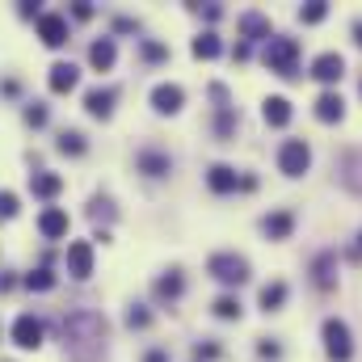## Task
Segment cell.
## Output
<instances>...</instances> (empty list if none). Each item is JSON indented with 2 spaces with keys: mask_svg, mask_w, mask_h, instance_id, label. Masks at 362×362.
Returning <instances> with one entry per match:
<instances>
[{
  "mask_svg": "<svg viewBox=\"0 0 362 362\" xmlns=\"http://www.w3.org/2000/svg\"><path fill=\"white\" fill-rule=\"evenodd\" d=\"M64 350L72 362H97L105 350V316H97L89 308L64 316Z\"/></svg>",
  "mask_w": 362,
  "mask_h": 362,
  "instance_id": "obj_1",
  "label": "cell"
},
{
  "mask_svg": "<svg viewBox=\"0 0 362 362\" xmlns=\"http://www.w3.org/2000/svg\"><path fill=\"white\" fill-rule=\"evenodd\" d=\"M295 64H299V42L274 34L270 42H266V68L278 72V76H295Z\"/></svg>",
  "mask_w": 362,
  "mask_h": 362,
  "instance_id": "obj_2",
  "label": "cell"
},
{
  "mask_svg": "<svg viewBox=\"0 0 362 362\" xmlns=\"http://www.w3.org/2000/svg\"><path fill=\"white\" fill-rule=\"evenodd\" d=\"M320 337H325V354H329L333 362H350L354 358V341H350V325H346V320L329 316L325 329H320Z\"/></svg>",
  "mask_w": 362,
  "mask_h": 362,
  "instance_id": "obj_3",
  "label": "cell"
},
{
  "mask_svg": "<svg viewBox=\"0 0 362 362\" xmlns=\"http://www.w3.org/2000/svg\"><path fill=\"white\" fill-rule=\"evenodd\" d=\"M206 270H211V278H219L223 286H240V282H249V262H245L240 253H215V257L206 262Z\"/></svg>",
  "mask_w": 362,
  "mask_h": 362,
  "instance_id": "obj_4",
  "label": "cell"
},
{
  "mask_svg": "<svg viewBox=\"0 0 362 362\" xmlns=\"http://www.w3.org/2000/svg\"><path fill=\"white\" fill-rule=\"evenodd\" d=\"M308 165H312V148H308L303 139H286V144L278 148V169H282L286 177H303Z\"/></svg>",
  "mask_w": 362,
  "mask_h": 362,
  "instance_id": "obj_5",
  "label": "cell"
},
{
  "mask_svg": "<svg viewBox=\"0 0 362 362\" xmlns=\"http://www.w3.org/2000/svg\"><path fill=\"white\" fill-rule=\"evenodd\" d=\"M312 76H316L320 85H337V81L346 76V59H341L337 51H325V55L312 59Z\"/></svg>",
  "mask_w": 362,
  "mask_h": 362,
  "instance_id": "obj_6",
  "label": "cell"
},
{
  "mask_svg": "<svg viewBox=\"0 0 362 362\" xmlns=\"http://www.w3.org/2000/svg\"><path fill=\"white\" fill-rule=\"evenodd\" d=\"M13 341H17L21 350H38V346H42V320L30 316V312L17 316V320H13Z\"/></svg>",
  "mask_w": 362,
  "mask_h": 362,
  "instance_id": "obj_7",
  "label": "cell"
},
{
  "mask_svg": "<svg viewBox=\"0 0 362 362\" xmlns=\"http://www.w3.org/2000/svg\"><path fill=\"white\" fill-rule=\"evenodd\" d=\"M38 38H42L47 47H64V42H68V17L42 13V17H38Z\"/></svg>",
  "mask_w": 362,
  "mask_h": 362,
  "instance_id": "obj_8",
  "label": "cell"
},
{
  "mask_svg": "<svg viewBox=\"0 0 362 362\" xmlns=\"http://www.w3.org/2000/svg\"><path fill=\"white\" fill-rule=\"evenodd\" d=\"M181 105H185V89H181V85H169V81H165V85L152 89V110H156V114H177Z\"/></svg>",
  "mask_w": 362,
  "mask_h": 362,
  "instance_id": "obj_9",
  "label": "cell"
},
{
  "mask_svg": "<svg viewBox=\"0 0 362 362\" xmlns=\"http://www.w3.org/2000/svg\"><path fill=\"white\" fill-rule=\"evenodd\" d=\"M68 274L72 278H89L93 274V245L89 240H72L68 245Z\"/></svg>",
  "mask_w": 362,
  "mask_h": 362,
  "instance_id": "obj_10",
  "label": "cell"
},
{
  "mask_svg": "<svg viewBox=\"0 0 362 362\" xmlns=\"http://www.w3.org/2000/svg\"><path fill=\"white\" fill-rule=\"evenodd\" d=\"M68 211H59V206H47L42 215H38V232L47 236V240H59V236H68Z\"/></svg>",
  "mask_w": 362,
  "mask_h": 362,
  "instance_id": "obj_11",
  "label": "cell"
},
{
  "mask_svg": "<svg viewBox=\"0 0 362 362\" xmlns=\"http://www.w3.org/2000/svg\"><path fill=\"white\" fill-rule=\"evenodd\" d=\"M240 34L245 38H253V42H270V17L266 13H257V8H249V13H240Z\"/></svg>",
  "mask_w": 362,
  "mask_h": 362,
  "instance_id": "obj_12",
  "label": "cell"
},
{
  "mask_svg": "<svg viewBox=\"0 0 362 362\" xmlns=\"http://www.w3.org/2000/svg\"><path fill=\"white\" fill-rule=\"evenodd\" d=\"M47 85H51V93H72L81 85V68L76 64H55L51 76H47Z\"/></svg>",
  "mask_w": 362,
  "mask_h": 362,
  "instance_id": "obj_13",
  "label": "cell"
},
{
  "mask_svg": "<svg viewBox=\"0 0 362 362\" xmlns=\"http://www.w3.org/2000/svg\"><path fill=\"white\" fill-rule=\"evenodd\" d=\"M262 232H266L270 240H286V236L295 232V215H291V211H274V215L262 219Z\"/></svg>",
  "mask_w": 362,
  "mask_h": 362,
  "instance_id": "obj_14",
  "label": "cell"
},
{
  "mask_svg": "<svg viewBox=\"0 0 362 362\" xmlns=\"http://www.w3.org/2000/svg\"><path fill=\"white\" fill-rule=\"evenodd\" d=\"M341 114H346V101H341V93H320L316 97V118L320 122H341Z\"/></svg>",
  "mask_w": 362,
  "mask_h": 362,
  "instance_id": "obj_15",
  "label": "cell"
},
{
  "mask_svg": "<svg viewBox=\"0 0 362 362\" xmlns=\"http://www.w3.org/2000/svg\"><path fill=\"white\" fill-rule=\"evenodd\" d=\"M206 185H211L215 194H232V189L240 185V177H236L232 165H211V169H206Z\"/></svg>",
  "mask_w": 362,
  "mask_h": 362,
  "instance_id": "obj_16",
  "label": "cell"
},
{
  "mask_svg": "<svg viewBox=\"0 0 362 362\" xmlns=\"http://www.w3.org/2000/svg\"><path fill=\"white\" fill-rule=\"evenodd\" d=\"M114 97H118L114 89H89L85 93V110L93 118H110L114 114Z\"/></svg>",
  "mask_w": 362,
  "mask_h": 362,
  "instance_id": "obj_17",
  "label": "cell"
},
{
  "mask_svg": "<svg viewBox=\"0 0 362 362\" xmlns=\"http://www.w3.org/2000/svg\"><path fill=\"white\" fill-rule=\"evenodd\" d=\"M312 282H316L320 291H329V286L337 282V257H333V253H320V257L312 262Z\"/></svg>",
  "mask_w": 362,
  "mask_h": 362,
  "instance_id": "obj_18",
  "label": "cell"
},
{
  "mask_svg": "<svg viewBox=\"0 0 362 362\" xmlns=\"http://www.w3.org/2000/svg\"><path fill=\"white\" fill-rule=\"evenodd\" d=\"M114 59H118V51H114V38H97L89 47V64L97 72H110L114 68Z\"/></svg>",
  "mask_w": 362,
  "mask_h": 362,
  "instance_id": "obj_19",
  "label": "cell"
},
{
  "mask_svg": "<svg viewBox=\"0 0 362 362\" xmlns=\"http://www.w3.org/2000/svg\"><path fill=\"white\" fill-rule=\"evenodd\" d=\"M152 291H156V299H160V303H173L181 291H185V278H181L177 270H169V274H160V278H156V286H152Z\"/></svg>",
  "mask_w": 362,
  "mask_h": 362,
  "instance_id": "obj_20",
  "label": "cell"
},
{
  "mask_svg": "<svg viewBox=\"0 0 362 362\" xmlns=\"http://www.w3.org/2000/svg\"><path fill=\"white\" fill-rule=\"evenodd\" d=\"M30 189H34V198H55L64 189V177L59 173H30Z\"/></svg>",
  "mask_w": 362,
  "mask_h": 362,
  "instance_id": "obj_21",
  "label": "cell"
},
{
  "mask_svg": "<svg viewBox=\"0 0 362 362\" xmlns=\"http://www.w3.org/2000/svg\"><path fill=\"white\" fill-rule=\"evenodd\" d=\"M341 185L354 189V194H362V152H350V156L341 160Z\"/></svg>",
  "mask_w": 362,
  "mask_h": 362,
  "instance_id": "obj_22",
  "label": "cell"
},
{
  "mask_svg": "<svg viewBox=\"0 0 362 362\" xmlns=\"http://www.w3.org/2000/svg\"><path fill=\"white\" fill-rule=\"evenodd\" d=\"M139 173H148V177H165V173H169V156L156 152V148L139 152Z\"/></svg>",
  "mask_w": 362,
  "mask_h": 362,
  "instance_id": "obj_23",
  "label": "cell"
},
{
  "mask_svg": "<svg viewBox=\"0 0 362 362\" xmlns=\"http://www.w3.org/2000/svg\"><path fill=\"white\" fill-rule=\"evenodd\" d=\"M262 114H266L270 127H286V122H291V101H286V97H266Z\"/></svg>",
  "mask_w": 362,
  "mask_h": 362,
  "instance_id": "obj_24",
  "label": "cell"
},
{
  "mask_svg": "<svg viewBox=\"0 0 362 362\" xmlns=\"http://www.w3.org/2000/svg\"><path fill=\"white\" fill-rule=\"evenodd\" d=\"M189 51H194V59H215V55L223 51V42H219V34H211V30H206V34H198V38H194V47H189Z\"/></svg>",
  "mask_w": 362,
  "mask_h": 362,
  "instance_id": "obj_25",
  "label": "cell"
},
{
  "mask_svg": "<svg viewBox=\"0 0 362 362\" xmlns=\"http://www.w3.org/2000/svg\"><path fill=\"white\" fill-rule=\"evenodd\" d=\"M286 303V282H266L262 286V312H278Z\"/></svg>",
  "mask_w": 362,
  "mask_h": 362,
  "instance_id": "obj_26",
  "label": "cell"
},
{
  "mask_svg": "<svg viewBox=\"0 0 362 362\" xmlns=\"http://www.w3.org/2000/svg\"><path fill=\"white\" fill-rule=\"evenodd\" d=\"M55 148H59L64 156H85V152H89V144H85V135H81V131H64Z\"/></svg>",
  "mask_w": 362,
  "mask_h": 362,
  "instance_id": "obj_27",
  "label": "cell"
},
{
  "mask_svg": "<svg viewBox=\"0 0 362 362\" xmlns=\"http://www.w3.org/2000/svg\"><path fill=\"white\" fill-rule=\"evenodd\" d=\"M240 312H245V308H240L236 295H219V299H215V316H219V320H240Z\"/></svg>",
  "mask_w": 362,
  "mask_h": 362,
  "instance_id": "obj_28",
  "label": "cell"
},
{
  "mask_svg": "<svg viewBox=\"0 0 362 362\" xmlns=\"http://www.w3.org/2000/svg\"><path fill=\"white\" fill-rule=\"evenodd\" d=\"M325 17H329V4H325V0H308V4L299 8V21H303V25H316V21H325Z\"/></svg>",
  "mask_w": 362,
  "mask_h": 362,
  "instance_id": "obj_29",
  "label": "cell"
},
{
  "mask_svg": "<svg viewBox=\"0 0 362 362\" xmlns=\"http://www.w3.org/2000/svg\"><path fill=\"white\" fill-rule=\"evenodd\" d=\"M17 211H21V198H17L13 189H0V223L17 219Z\"/></svg>",
  "mask_w": 362,
  "mask_h": 362,
  "instance_id": "obj_30",
  "label": "cell"
},
{
  "mask_svg": "<svg viewBox=\"0 0 362 362\" xmlns=\"http://www.w3.org/2000/svg\"><path fill=\"white\" fill-rule=\"evenodd\" d=\"M25 286H30V291H51V286H55V274L47 270V266H38L34 274H25Z\"/></svg>",
  "mask_w": 362,
  "mask_h": 362,
  "instance_id": "obj_31",
  "label": "cell"
},
{
  "mask_svg": "<svg viewBox=\"0 0 362 362\" xmlns=\"http://www.w3.org/2000/svg\"><path fill=\"white\" fill-rule=\"evenodd\" d=\"M127 325H131V329H148V325H152V312H148L144 303H131V312H127Z\"/></svg>",
  "mask_w": 362,
  "mask_h": 362,
  "instance_id": "obj_32",
  "label": "cell"
},
{
  "mask_svg": "<svg viewBox=\"0 0 362 362\" xmlns=\"http://www.w3.org/2000/svg\"><path fill=\"white\" fill-rule=\"evenodd\" d=\"M89 219H105V223H110V219H114V202H110V198H93Z\"/></svg>",
  "mask_w": 362,
  "mask_h": 362,
  "instance_id": "obj_33",
  "label": "cell"
},
{
  "mask_svg": "<svg viewBox=\"0 0 362 362\" xmlns=\"http://www.w3.org/2000/svg\"><path fill=\"white\" fill-rule=\"evenodd\" d=\"M25 122H30V127H47V105H42V101H30V105H25Z\"/></svg>",
  "mask_w": 362,
  "mask_h": 362,
  "instance_id": "obj_34",
  "label": "cell"
},
{
  "mask_svg": "<svg viewBox=\"0 0 362 362\" xmlns=\"http://www.w3.org/2000/svg\"><path fill=\"white\" fill-rule=\"evenodd\" d=\"M139 51H144V59H148V64H160V59H169V51H165L160 42H144Z\"/></svg>",
  "mask_w": 362,
  "mask_h": 362,
  "instance_id": "obj_35",
  "label": "cell"
},
{
  "mask_svg": "<svg viewBox=\"0 0 362 362\" xmlns=\"http://www.w3.org/2000/svg\"><path fill=\"white\" fill-rule=\"evenodd\" d=\"M219 354H223V350H219V346H211V341H206V346H202V341L194 346V358H198V362H202V358L211 362V358H219Z\"/></svg>",
  "mask_w": 362,
  "mask_h": 362,
  "instance_id": "obj_36",
  "label": "cell"
},
{
  "mask_svg": "<svg viewBox=\"0 0 362 362\" xmlns=\"http://www.w3.org/2000/svg\"><path fill=\"white\" fill-rule=\"evenodd\" d=\"M257 354H262V358H282V346H278V341H270V337H266V341L257 346Z\"/></svg>",
  "mask_w": 362,
  "mask_h": 362,
  "instance_id": "obj_37",
  "label": "cell"
},
{
  "mask_svg": "<svg viewBox=\"0 0 362 362\" xmlns=\"http://www.w3.org/2000/svg\"><path fill=\"white\" fill-rule=\"evenodd\" d=\"M72 17H76V21H89V17H93V4H89V0H76V4H72Z\"/></svg>",
  "mask_w": 362,
  "mask_h": 362,
  "instance_id": "obj_38",
  "label": "cell"
},
{
  "mask_svg": "<svg viewBox=\"0 0 362 362\" xmlns=\"http://www.w3.org/2000/svg\"><path fill=\"white\" fill-rule=\"evenodd\" d=\"M114 30H118V34H131V30H139V21H135V17H118Z\"/></svg>",
  "mask_w": 362,
  "mask_h": 362,
  "instance_id": "obj_39",
  "label": "cell"
},
{
  "mask_svg": "<svg viewBox=\"0 0 362 362\" xmlns=\"http://www.w3.org/2000/svg\"><path fill=\"white\" fill-rule=\"evenodd\" d=\"M202 17H206V21H219V17H223V8H219V4H206V8H202Z\"/></svg>",
  "mask_w": 362,
  "mask_h": 362,
  "instance_id": "obj_40",
  "label": "cell"
},
{
  "mask_svg": "<svg viewBox=\"0 0 362 362\" xmlns=\"http://www.w3.org/2000/svg\"><path fill=\"white\" fill-rule=\"evenodd\" d=\"M0 291H13V278L8 274H0Z\"/></svg>",
  "mask_w": 362,
  "mask_h": 362,
  "instance_id": "obj_41",
  "label": "cell"
},
{
  "mask_svg": "<svg viewBox=\"0 0 362 362\" xmlns=\"http://www.w3.org/2000/svg\"><path fill=\"white\" fill-rule=\"evenodd\" d=\"M148 362H169V358H165L160 350H152V354H148Z\"/></svg>",
  "mask_w": 362,
  "mask_h": 362,
  "instance_id": "obj_42",
  "label": "cell"
},
{
  "mask_svg": "<svg viewBox=\"0 0 362 362\" xmlns=\"http://www.w3.org/2000/svg\"><path fill=\"white\" fill-rule=\"evenodd\" d=\"M354 42L362 47V21H354Z\"/></svg>",
  "mask_w": 362,
  "mask_h": 362,
  "instance_id": "obj_43",
  "label": "cell"
},
{
  "mask_svg": "<svg viewBox=\"0 0 362 362\" xmlns=\"http://www.w3.org/2000/svg\"><path fill=\"white\" fill-rule=\"evenodd\" d=\"M358 253H362V236H358Z\"/></svg>",
  "mask_w": 362,
  "mask_h": 362,
  "instance_id": "obj_44",
  "label": "cell"
}]
</instances>
